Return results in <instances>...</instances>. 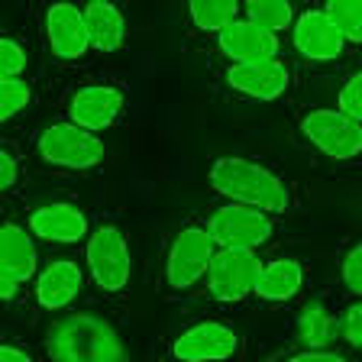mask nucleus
<instances>
[{
    "mask_svg": "<svg viewBox=\"0 0 362 362\" xmlns=\"http://www.w3.org/2000/svg\"><path fill=\"white\" fill-rule=\"evenodd\" d=\"M45 349L52 362H127V343L120 330L100 314L78 310L59 317L45 333Z\"/></svg>",
    "mask_w": 362,
    "mask_h": 362,
    "instance_id": "1",
    "label": "nucleus"
},
{
    "mask_svg": "<svg viewBox=\"0 0 362 362\" xmlns=\"http://www.w3.org/2000/svg\"><path fill=\"white\" fill-rule=\"evenodd\" d=\"M211 185L233 204H246V207H256L265 214H281L291 207V191L285 181L272 168L249 162V158H217L211 165Z\"/></svg>",
    "mask_w": 362,
    "mask_h": 362,
    "instance_id": "2",
    "label": "nucleus"
},
{
    "mask_svg": "<svg viewBox=\"0 0 362 362\" xmlns=\"http://www.w3.org/2000/svg\"><path fill=\"white\" fill-rule=\"evenodd\" d=\"M36 152L45 165L68 168V172H88V168H98L104 162L107 149L98 133L65 120V123H52V127H45L39 133Z\"/></svg>",
    "mask_w": 362,
    "mask_h": 362,
    "instance_id": "3",
    "label": "nucleus"
},
{
    "mask_svg": "<svg viewBox=\"0 0 362 362\" xmlns=\"http://www.w3.org/2000/svg\"><path fill=\"white\" fill-rule=\"evenodd\" d=\"M207 233L217 243V249H252L256 252L259 246H265L272 240L275 223H272V214L226 201L223 207H217L211 214Z\"/></svg>",
    "mask_w": 362,
    "mask_h": 362,
    "instance_id": "4",
    "label": "nucleus"
},
{
    "mask_svg": "<svg viewBox=\"0 0 362 362\" xmlns=\"http://www.w3.org/2000/svg\"><path fill=\"white\" fill-rule=\"evenodd\" d=\"M214 256H217V243L211 240L207 226H185L168 246L165 281L175 291H188L207 279Z\"/></svg>",
    "mask_w": 362,
    "mask_h": 362,
    "instance_id": "5",
    "label": "nucleus"
},
{
    "mask_svg": "<svg viewBox=\"0 0 362 362\" xmlns=\"http://www.w3.org/2000/svg\"><path fill=\"white\" fill-rule=\"evenodd\" d=\"M84 262H88V272H90V279L98 281V288H104L110 294L123 291L129 281V272H133L127 236L117 226L90 230L88 246H84Z\"/></svg>",
    "mask_w": 362,
    "mask_h": 362,
    "instance_id": "6",
    "label": "nucleus"
},
{
    "mask_svg": "<svg viewBox=\"0 0 362 362\" xmlns=\"http://www.w3.org/2000/svg\"><path fill=\"white\" fill-rule=\"evenodd\" d=\"M301 133L317 152H324L327 158L337 162H349L362 152V123L346 117L343 110H310L301 120Z\"/></svg>",
    "mask_w": 362,
    "mask_h": 362,
    "instance_id": "7",
    "label": "nucleus"
},
{
    "mask_svg": "<svg viewBox=\"0 0 362 362\" xmlns=\"http://www.w3.org/2000/svg\"><path fill=\"white\" fill-rule=\"evenodd\" d=\"M262 272V259L252 249H217L207 272V288L217 301L233 304L256 294V281Z\"/></svg>",
    "mask_w": 362,
    "mask_h": 362,
    "instance_id": "8",
    "label": "nucleus"
},
{
    "mask_svg": "<svg viewBox=\"0 0 362 362\" xmlns=\"http://www.w3.org/2000/svg\"><path fill=\"white\" fill-rule=\"evenodd\" d=\"M178 362H226L240 353V333L223 320H201L172 343Z\"/></svg>",
    "mask_w": 362,
    "mask_h": 362,
    "instance_id": "9",
    "label": "nucleus"
},
{
    "mask_svg": "<svg viewBox=\"0 0 362 362\" xmlns=\"http://www.w3.org/2000/svg\"><path fill=\"white\" fill-rule=\"evenodd\" d=\"M42 26H45V42H49L55 59L78 62L88 55L90 33H88L81 7H75V4H52L42 16Z\"/></svg>",
    "mask_w": 362,
    "mask_h": 362,
    "instance_id": "10",
    "label": "nucleus"
},
{
    "mask_svg": "<svg viewBox=\"0 0 362 362\" xmlns=\"http://www.w3.org/2000/svg\"><path fill=\"white\" fill-rule=\"evenodd\" d=\"M123 107H127V98H123L120 88H113V84H88V88L75 90V98L68 104V120L81 129L100 133V129L113 127L120 120Z\"/></svg>",
    "mask_w": 362,
    "mask_h": 362,
    "instance_id": "11",
    "label": "nucleus"
},
{
    "mask_svg": "<svg viewBox=\"0 0 362 362\" xmlns=\"http://www.w3.org/2000/svg\"><path fill=\"white\" fill-rule=\"evenodd\" d=\"M291 42L308 62H333L339 59L346 39L339 36V30L333 26L327 10L320 7V10H301L298 13V20L291 26Z\"/></svg>",
    "mask_w": 362,
    "mask_h": 362,
    "instance_id": "12",
    "label": "nucleus"
},
{
    "mask_svg": "<svg viewBox=\"0 0 362 362\" xmlns=\"http://www.w3.org/2000/svg\"><path fill=\"white\" fill-rule=\"evenodd\" d=\"M217 49L233 62V65H249V62H272L281 52V39L275 33L262 30L249 20L230 23L223 33H217Z\"/></svg>",
    "mask_w": 362,
    "mask_h": 362,
    "instance_id": "13",
    "label": "nucleus"
},
{
    "mask_svg": "<svg viewBox=\"0 0 362 362\" xmlns=\"http://www.w3.org/2000/svg\"><path fill=\"white\" fill-rule=\"evenodd\" d=\"M30 233L45 243L71 246V243H81L84 236H90V223L81 207L55 201V204H42V207H36L30 214Z\"/></svg>",
    "mask_w": 362,
    "mask_h": 362,
    "instance_id": "14",
    "label": "nucleus"
},
{
    "mask_svg": "<svg viewBox=\"0 0 362 362\" xmlns=\"http://www.w3.org/2000/svg\"><path fill=\"white\" fill-rule=\"evenodd\" d=\"M226 81L233 90H240L252 100H279L291 84V71L281 59L249 62V65H230Z\"/></svg>",
    "mask_w": 362,
    "mask_h": 362,
    "instance_id": "15",
    "label": "nucleus"
},
{
    "mask_svg": "<svg viewBox=\"0 0 362 362\" xmlns=\"http://www.w3.org/2000/svg\"><path fill=\"white\" fill-rule=\"evenodd\" d=\"M84 288V272L75 259H55L36 279V301L45 310H62L75 301Z\"/></svg>",
    "mask_w": 362,
    "mask_h": 362,
    "instance_id": "16",
    "label": "nucleus"
},
{
    "mask_svg": "<svg viewBox=\"0 0 362 362\" xmlns=\"http://www.w3.org/2000/svg\"><path fill=\"white\" fill-rule=\"evenodd\" d=\"M39 252L33 243L30 230L13 220L0 226V279H13V281H30L36 275Z\"/></svg>",
    "mask_w": 362,
    "mask_h": 362,
    "instance_id": "17",
    "label": "nucleus"
},
{
    "mask_svg": "<svg viewBox=\"0 0 362 362\" xmlns=\"http://www.w3.org/2000/svg\"><path fill=\"white\" fill-rule=\"evenodd\" d=\"M84 23L90 33V49H98V52H117L127 39V20L117 4L90 0L84 7Z\"/></svg>",
    "mask_w": 362,
    "mask_h": 362,
    "instance_id": "18",
    "label": "nucleus"
},
{
    "mask_svg": "<svg viewBox=\"0 0 362 362\" xmlns=\"http://www.w3.org/2000/svg\"><path fill=\"white\" fill-rule=\"evenodd\" d=\"M304 288V265L298 259H272L262 265L256 281V294L262 301H291Z\"/></svg>",
    "mask_w": 362,
    "mask_h": 362,
    "instance_id": "19",
    "label": "nucleus"
},
{
    "mask_svg": "<svg viewBox=\"0 0 362 362\" xmlns=\"http://www.w3.org/2000/svg\"><path fill=\"white\" fill-rule=\"evenodd\" d=\"M298 339L308 349H330L339 339V320L324 304H308L298 317Z\"/></svg>",
    "mask_w": 362,
    "mask_h": 362,
    "instance_id": "20",
    "label": "nucleus"
},
{
    "mask_svg": "<svg viewBox=\"0 0 362 362\" xmlns=\"http://www.w3.org/2000/svg\"><path fill=\"white\" fill-rule=\"evenodd\" d=\"M240 4L236 0H191L188 16L197 30L204 33H223L230 23L240 20Z\"/></svg>",
    "mask_w": 362,
    "mask_h": 362,
    "instance_id": "21",
    "label": "nucleus"
},
{
    "mask_svg": "<svg viewBox=\"0 0 362 362\" xmlns=\"http://www.w3.org/2000/svg\"><path fill=\"white\" fill-rule=\"evenodd\" d=\"M243 10H246L249 23H256L275 36H279V30H291L294 20H298L294 4H288V0H246Z\"/></svg>",
    "mask_w": 362,
    "mask_h": 362,
    "instance_id": "22",
    "label": "nucleus"
},
{
    "mask_svg": "<svg viewBox=\"0 0 362 362\" xmlns=\"http://www.w3.org/2000/svg\"><path fill=\"white\" fill-rule=\"evenodd\" d=\"M324 10L339 36L353 45H362V0H327Z\"/></svg>",
    "mask_w": 362,
    "mask_h": 362,
    "instance_id": "23",
    "label": "nucleus"
},
{
    "mask_svg": "<svg viewBox=\"0 0 362 362\" xmlns=\"http://www.w3.org/2000/svg\"><path fill=\"white\" fill-rule=\"evenodd\" d=\"M33 100V88L23 78H0V120H13Z\"/></svg>",
    "mask_w": 362,
    "mask_h": 362,
    "instance_id": "24",
    "label": "nucleus"
},
{
    "mask_svg": "<svg viewBox=\"0 0 362 362\" xmlns=\"http://www.w3.org/2000/svg\"><path fill=\"white\" fill-rule=\"evenodd\" d=\"M30 65V52L26 45L13 36H4L0 39V78H20Z\"/></svg>",
    "mask_w": 362,
    "mask_h": 362,
    "instance_id": "25",
    "label": "nucleus"
},
{
    "mask_svg": "<svg viewBox=\"0 0 362 362\" xmlns=\"http://www.w3.org/2000/svg\"><path fill=\"white\" fill-rule=\"evenodd\" d=\"M339 110L346 113V117H353L356 123H362V71H356L343 84V90H339Z\"/></svg>",
    "mask_w": 362,
    "mask_h": 362,
    "instance_id": "26",
    "label": "nucleus"
},
{
    "mask_svg": "<svg viewBox=\"0 0 362 362\" xmlns=\"http://www.w3.org/2000/svg\"><path fill=\"white\" fill-rule=\"evenodd\" d=\"M339 337L346 339L353 349H362V301L349 304L339 320Z\"/></svg>",
    "mask_w": 362,
    "mask_h": 362,
    "instance_id": "27",
    "label": "nucleus"
},
{
    "mask_svg": "<svg viewBox=\"0 0 362 362\" xmlns=\"http://www.w3.org/2000/svg\"><path fill=\"white\" fill-rule=\"evenodd\" d=\"M343 285L356 298H362V243H356L346 256H343Z\"/></svg>",
    "mask_w": 362,
    "mask_h": 362,
    "instance_id": "28",
    "label": "nucleus"
},
{
    "mask_svg": "<svg viewBox=\"0 0 362 362\" xmlns=\"http://www.w3.org/2000/svg\"><path fill=\"white\" fill-rule=\"evenodd\" d=\"M16 178H20V158L10 146H0V188H16Z\"/></svg>",
    "mask_w": 362,
    "mask_h": 362,
    "instance_id": "29",
    "label": "nucleus"
},
{
    "mask_svg": "<svg viewBox=\"0 0 362 362\" xmlns=\"http://www.w3.org/2000/svg\"><path fill=\"white\" fill-rule=\"evenodd\" d=\"M285 362H349L346 356L333 353V349H304V353L288 356Z\"/></svg>",
    "mask_w": 362,
    "mask_h": 362,
    "instance_id": "30",
    "label": "nucleus"
},
{
    "mask_svg": "<svg viewBox=\"0 0 362 362\" xmlns=\"http://www.w3.org/2000/svg\"><path fill=\"white\" fill-rule=\"evenodd\" d=\"M0 362H36V359L23 346H16V343H4L0 346Z\"/></svg>",
    "mask_w": 362,
    "mask_h": 362,
    "instance_id": "31",
    "label": "nucleus"
},
{
    "mask_svg": "<svg viewBox=\"0 0 362 362\" xmlns=\"http://www.w3.org/2000/svg\"><path fill=\"white\" fill-rule=\"evenodd\" d=\"M16 291H20V281H13V279H0V298H4V301H13Z\"/></svg>",
    "mask_w": 362,
    "mask_h": 362,
    "instance_id": "32",
    "label": "nucleus"
}]
</instances>
